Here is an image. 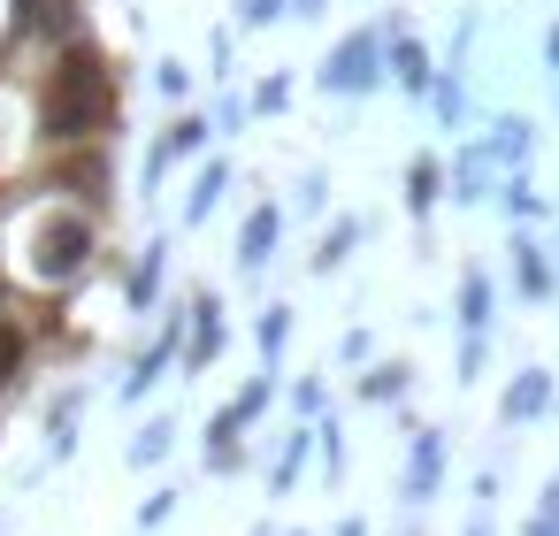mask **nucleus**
Returning <instances> with one entry per match:
<instances>
[{
  "instance_id": "20e7f679",
  "label": "nucleus",
  "mask_w": 559,
  "mask_h": 536,
  "mask_svg": "<svg viewBox=\"0 0 559 536\" xmlns=\"http://www.w3.org/2000/svg\"><path fill=\"white\" fill-rule=\"evenodd\" d=\"M536 398H544V383H536V376H528V383H521V391H513V398H506V414H536Z\"/></svg>"
},
{
  "instance_id": "f03ea898",
  "label": "nucleus",
  "mask_w": 559,
  "mask_h": 536,
  "mask_svg": "<svg viewBox=\"0 0 559 536\" xmlns=\"http://www.w3.org/2000/svg\"><path fill=\"white\" fill-rule=\"evenodd\" d=\"M337 85L353 93V85H368V39H353L345 47V62H337Z\"/></svg>"
},
{
  "instance_id": "39448f33",
  "label": "nucleus",
  "mask_w": 559,
  "mask_h": 536,
  "mask_svg": "<svg viewBox=\"0 0 559 536\" xmlns=\"http://www.w3.org/2000/svg\"><path fill=\"white\" fill-rule=\"evenodd\" d=\"M16 353H24V345H16V330H0V383L16 376Z\"/></svg>"
},
{
  "instance_id": "7ed1b4c3",
  "label": "nucleus",
  "mask_w": 559,
  "mask_h": 536,
  "mask_svg": "<svg viewBox=\"0 0 559 536\" xmlns=\"http://www.w3.org/2000/svg\"><path fill=\"white\" fill-rule=\"evenodd\" d=\"M269 246H276V215H269V207H261V215H253V223H246V261H261V253H269Z\"/></svg>"
},
{
  "instance_id": "f257e3e1",
  "label": "nucleus",
  "mask_w": 559,
  "mask_h": 536,
  "mask_svg": "<svg viewBox=\"0 0 559 536\" xmlns=\"http://www.w3.org/2000/svg\"><path fill=\"white\" fill-rule=\"evenodd\" d=\"M78 261H85V223H70V215L47 223L39 230V276H70Z\"/></svg>"
}]
</instances>
